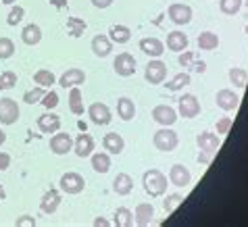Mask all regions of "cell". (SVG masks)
I'll list each match as a JSON object with an SVG mask.
<instances>
[{"mask_svg":"<svg viewBox=\"0 0 248 227\" xmlns=\"http://www.w3.org/2000/svg\"><path fill=\"white\" fill-rule=\"evenodd\" d=\"M142 183H144V190H146L148 196L153 198H158L167 192V177H165L158 169H148L146 173L142 177Z\"/></svg>","mask_w":248,"mask_h":227,"instance_id":"1","label":"cell"},{"mask_svg":"<svg viewBox=\"0 0 248 227\" xmlns=\"http://www.w3.org/2000/svg\"><path fill=\"white\" fill-rule=\"evenodd\" d=\"M153 142H155L156 150H161V152H171V150L177 148V144H180V137H177V134L173 132V129L163 127V129H158V132L155 134Z\"/></svg>","mask_w":248,"mask_h":227,"instance_id":"2","label":"cell"},{"mask_svg":"<svg viewBox=\"0 0 248 227\" xmlns=\"http://www.w3.org/2000/svg\"><path fill=\"white\" fill-rule=\"evenodd\" d=\"M59 188L65 192V194H81L86 188V180L81 177L79 173H75V171H67V173L61 177L59 182Z\"/></svg>","mask_w":248,"mask_h":227,"instance_id":"3","label":"cell"},{"mask_svg":"<svg viewBox=\"0 0 248 227\" xmlns=\"http://www.w3.org/2000/svg\"><path fill=\"white\" fill-rule=\"evenodd\" d=\"M177 111L184 119H194V117L201 113V102L194 94H184L180 100H177Z\"/></svg>","mask_w":248,"mask_h":227,"instance_id":"4","label":"cell"},{"mask_svg":"<svg viewBox=\"0 0 248 227\" xmlns=\"http://www.w3.org/2000/svg\"><path fill=\"white\" fill-rule=\"evenodd\" d=\"M19 105L13 98H2L0 100V123L2 125H13L19 119Z\"/></svg>","mask_w":248,"mask_h":227,"instance_id":"5","label":"cell"},{"mask_svg":"<svg viewBox=\"0 0 248 227\" xmlns=\"http://www.w3.org/2000/svg\"><path fill=\"white\" fill-rule=\"evenodd\" d=\"M113 67H115L117 75H121V77H129V75L136 73V59L129 52H121V54H117Z\"/></svg>","mask_w":248,"mask_h":227,"instance_id":"6","label":"cell"},{"mask_svg":"<svg viewBox=\"0 0 248 227\" xmlns=\"http://www.w3.org/2000/svg\"><path fill=\"white\" fill-rule=\"evenodd\" d=\"M165 75H167V65L163 63V61H150L146 65V71H144V77H146L148 84H163Z\"/></svg>","mask_w":248,"mask_h":227,"instance_id":"7","label":"cell"},{"mask_svg":"<svg viewBox=\"0 0 248 227\" xmlns=\"http://www.w3.org/2000/svg\"><path fill=\"white\" fill-rule=\"evenodd\" d=\"M88 115H90L94 125H108V123H111V108H108L105 102H94V105H90Z\"/></svg>","mask_w":248,"mask_h":227,"instance_id":"8","label":"cell"},{"mask_svg":"<svg viewBox=\"0 0 248 227\" xmlns=\"http://www.w3.org/2000/svg\"><path fill=\"white\" fill-rule=\"evenodd\" d=\"M167 15H169V19L175 25H188L192 21V9L188 4H180V2L171 4L169 11H167Z\"/></svg>","mask_w":248,"mask_h":227,"instance_id":"9","label":"cell"},{"mask_svg":"<svg viewBox=\"0 0 248 227\" xmlns=\"http://www.w3.org/2000/svg\"><path fill=\"white\" fill-rule=\"evenodd\" d=\"M153 117L156 123H161L163 127H171L177 121V113L175 108H171L169 105H158L153 108Z\"/></svg>","mask_w":248,"mask_h":227,"instance_id":"10","label":"cell"},{"mask_svg":"<svg viewBox=\"0 0 248 227\" xmlns=\"http://www.w3.org/2000/svg\"><path fill=\"white\" fill-rule=\"evenodd\" d=\"M169 182L177 185V188H186V185H190V182H192V173L184 165H173V167L169 169Z\"/></svg>","mask_w":248,"mask_h":227,"instance_id":"11","label":"cell"},{"mask_svg":"<svg viewBox=\"0 0 248 227\" xmlns=\"http://www.w3.org/2000/svg\"><path fill=\"white\" fill-rule=\"evenodd\" d=\"M38 127L42 134H57L61 129V117L54 113H44L38 117Z\"/></svg>","mask_w":248,"mask_h":227,"instance_id":"12","label":"cell"},{"mask_svg":"<svg viewBox=\"0 0 248 227\" xmlns=\"http://www.w3.org/2000/svg\"><path fill=\"white\" fill-rule=\"evenodd\" d=\"M50 150L54 154H67L69 150H73V140L69 134H54L50 137Z\"/></svg>","mask_w":248,"mask_h":227,"instance_id":"13","label":"cell"},{"mask_svg":"<svg viewBox=\"0 0 248 227\" xmlns=\"http://www.w3.org/2000/svg\"><path fill=\"white\" fill-rule=\"evenodd\" d=\"M73 150H75V154H78L79 159L90 156L92 150H94V137L90 134H79L78 140L73 142Z\"/></svg>","mask_w":248,"mask_h":227,"instance_id":"14","label":"cell"},{"mask_svg":"<svg viewBox=\"0 0 248 227\" xmlns=\"http://www.w3.org/2000/svg\"><path fill=\"white\" fill-rule=\"evenodd\" d=\"M215 100H217V106L219 108H223V111H233V108L238 106V102H240V96L233 92V90H219L217 96H215Z\"/></svg>","mask_w":248,"mask_h":227,"instance_id":"15","label":"cell"},{"mask_svg":"<svg viewBox=\"0 0 248 227\" xmlns=\"http://www.w3.org/2000/svg\"><path fill=\"white\" fill-rule=\"evenodd\" d=\"M140 50L153 59H158L165 52V44L158 38H142L140 40Z\"/></svg>","mask_w":248,"mask_h":227,"instance_id":"16","label":"cell"},{"mask_svg":"<svg viewBox=\"0 0 248 227\" xmlns=\"http://www.w3.org/2000/svg\"><path fill=\"white\" fill-rule=\"evenodd\" d=\"M61 204V192L50 188L46 192V194L42 196V202H40V209H42V212H46V215H52L54 211L59 209Z\"/></svg>","mask_w":248,"mask_h":227,"instance_id":"17","label":"cell"},{"mask_svg":"<svg viewBox=\"0 0 248 227\" xmlns=\"http://www.w3.org/2000/svg\"><path fill=\"white\" fill-rule=\"evenodd\" d=\"M196 144H198L201 150H204V152H215V150L219 148V144H221V140H219L217 134L202 132V134L196 136Z\"/></svg>","mask_w":248,"mask_h":227,"instance_id":"18","label":"cell"},{"mask_svg":"<svg viewBox=\"0 0 248 227\" xmlns=\"http://www.w3.org/2000/svg\"><path fill=\"white\" fill-rule=\"evenodd\" d=\"M86 81V73L81 71V69H69V71H65L63 75H61L59 84L63 88H73V86H79Z\"/></svg>","mask_w":248,"mask_h":227,"instance_id":"19","label":"cell"},{"mask_svg":"<svg viewBox=\"0 0 248 227\" xmlns=\"http://www.w3.org/2000/svg\"><path fill=\"white\" fill-rule=\"evenodd\" d=\"M102 146H105V150H108L111 154H121L123 148H125V142H123V137L117 132H111L102 137Z\"/></svg>","mask_w":248,"mask_h":227,"instance_id":"20","label":"cell"},{"mask_svg":"<svg viewBox=\"0 0 248 227\" xmlns=\"http://www.w3.org/2000/svg\"><path fill=\"white\" fill-rule=\"evenodd\" d=\"M155 217V206L150 202H140L136 206V212H134V221L138 225H148L150 221H153Z\"/></svg>","mask_w":248,"mask_h":227,"instance_id":"21","label":"cell"},{"mask_svg":"<svg viewBox=\"0 0 248 227\" xmlns=\"http://www.w3.org/2000/svg\"><path fill=\"white\" fill-rule=\"evenodd\" d=\"M92 50L96 57H100V59H105L111 54L113 50V46H111V40H108V36H102V33H98V36H94L92 38Z\"/></svg>","mask_w":248,"mask_h":227,"instance_id":"22","label":"cell"},{"mask_svg":"<svg viewBox=\"0 0 248 227\" xmlns=\"http://www.w3.org/2000/svg\"><path fill=\"white\" fill-rule=\"evenodd\" d=\"M113 190H115L119 196H127L129 192L134 190V180H132V177H129L127 173H117L115 182H113Z\"/></svg>","mask_w":248,"mask_h":227,"instance_id":"23","label":"cell"},{"mask_svg":"<svg viewBox=\"0 0 248 227\" xmlns=\"http://www.w3.org/2000/svg\"><path fill=\"white\" fill-rule=\"evenodd\" d=\"M21 40H23L27 46H36V44H40V40H42V30H40V25H36V23L25 25V27H23V31H21Z\"/></svg>","mask_w":248,"mask_h":227,"instance_id":"24","label":"cell"},{"mask_svg":"<svg viewBox=\"0 0 248 227\" xmlns=\"http://www.w3.org/2000/svg\"><path fill=\"white\" fill-rule=\"evenodd\" d=\"M132 38V30L127 25H113L108 30V40H113L115 44H127Z\"/></svg>","mask_w":248,"mask_h":227,"instance_id":"25","label":"cell"},{"mask_svg":"<svg viewBox=\"0 0 248 227\" xmlns=\"http://www.w3.org/2000/svg\"><path fill=\"white\" fill-rule=\"evenodd\" d=\"M167 48L175 52H184L188 48V36L182 31H171L167 36Z\"/></svg>","mask_w":248,"mask_h":227,"instance_id":"26","label":"cell"},{"mask_svg":"<svg viewBox=\"0 0 248 227\" xmlns=\"http://www.w3.org/2000/svg\"><path fill=\"white\" fill-rule=\"evenodd\" d=\"M69 111L73 115H84V96L78 86H73L69 92Z\"/></svg>","mask_w":248,"mask_h":227,"instance_id":"27","label":"cell"},{"mask_svg":"<svg viewBox=\"0 0 248 227\" xmlns=\"http://www.w3.org/2000/svg\"><path fill=\"white\" fill-rule=\"evenodd\" d=\"M117 113H119V117L123 121H132L136 117V105L132 98H119V102H117Z\"/></svg>","mask_w":248,"mask_h":227,"instance_id":"28","label":"cell"},{"mask_svg":"<svg viewBox=\"0 0 248 227\" xmlns=\"http://www.w3.org/2000/svg\"><path fill=\"white\" fill-rule=\"evenodd\" d=\"M65 27H67V33L71 38H79V36H84L88 23L84 21V19H79V17H69Z\"/></svg>","mask_w":248,"mask_h":227,"instance_id":"29","label":"cell"},{"mask_svg":"<svg viewBox=\"0 0 248 227\" xmlns=\"http://www.w3.org/2000/svg\"><path fill=\"white\" fill-rule=\"evenodd\" d=\"M92 169L96 173H108V169H111V156L107 152L92 154Z\"/></svg>","mask_w":248,"mask_h":227,"instance_id":"30","label":"cell"},{"mask_svg":"<svg viewBox=\"0 0 248 227\" xmlns=\"http://www.w3.org/2000/svg\"><path fill=\"white\" fill-rule=\"evenodd\" d=\"M219 46V36L213 31H202L201 36H198V48L201 50H215Z\"/></svg>","mask_w":248,"mask_h":227,"instance_id":"31","label":"cell"},{"mask_svg":"<svg viewBox=\"0 0 248 227\" xmlns=\"http://www.w3.org/2000/svg\"><path fill=\"white\" fill-rule=\"evenodd\" d=\"M33 81L42 88H50L52 84H57V77H54V73L48 71V69H38V71L33 73Z\"/></svg>","mask_w":248,"mask_h":227,"instance_id":"32","label":"cell"},{"mask_svg":"<svg viewBox=\"0 0 248 227\" xmlns=\"http://www.w3.org/2000/svg\"><path fill=\"white\" fill-rule=\"evenodd\" d=\"M134 223V212L125 209V206H121V209L115 211V225L117 227H129Z\"/></svg>","mask_w":248,"mask_h":227,"instance_id":"33","label":"cell"},{"mask_svg":"<svg viewBox=\"0 0 248 227\" xmlns=\"http://www.w3.org/2000/svg\"><path fill=\"white\" fill-rule=\"evenodd\" d=\"M246 79H248V71H246V69H240V67L230 69V81L236 88H244L246 86Z\"/></svg>","mask_w":248,"mask_h":227,"instance_id":"34","label":"cell"},{"mask_svg":"<svg viewBox=\"0 0 248 227\" xmlns=\"http://www.w3.org/2000/svg\"><path fill=\"white\" fill-rule=\"evenodd\" d=\"M190 84V75L188 73H177L173 79L167 84V90L169 92H177V90H182L184 86H188Z\"/></svg>","mask_w":248,"mask_h":227,"instance_id":"35","label":"cell"},{"mask_svg":"<svg viewBox=\"0 0 248 227\" xmlns=\"http://www.w3.org/2000/svg\"><path fill=\"white\" fill-rule=\"evenodd\" d=\"M219 9L225 15H236L242 9V0H219Z\"/></svg>","mask_w":248,"mask_h":227,"instance_id":"36","label":"cell"},{"mask_svg":"<svg viewBox=\"0 0 248 227\" xmlns=\"http://www.w3.org/2000/svg\"><path fill=\"white\" fill-rule=\"evenodd\" d=\"M15 54V44L11 38H0V61H6Z\"/></svg>","mask_w":248,"mask_h":227,"instance_id":"37","label":"cell"},{"mask_svg":"<svg viewBox=\"0 0 248 227\" xmlns=\"http://www.w3.org/2000/svg\"><path fill=\"white\" fill-rule=\"evenodd\" d=\"M17 84V73L15 71H2L0 73V90H11Z\"/></svg>","mask_w":248,"mask_h":227,"instance_id":"38","label":"cell"},{"mask_svg":"<svg viewBox=\"0 0 248 227\" xmlns=\"http://www.w3.org/2000/svg\"><path fill=\"white\" fill-rule=\"evenodd\" d=\"M44 88L42 86H38V88H33V90H27L25 94H23V100L27 102V105H36V102H40L44 98Z\"/></svg>","mask_w":248,"mask_h":227,"instance_id":"39","label":"cell"},{"mask_svg":"<svg viewBox=\"0 0 248 227\" xmlns=\"http://www.w3.org/2000/svg\"><path fill=\"white\" fill-rule=\"evenodd\" d=\"M23 17H25V9H23V6H13L11 13H9V17H6V23H9V25H17V23L23 21Z\"/></svg>","mask_w":248,"mask_h":227,"instance_id":"40","label":"cell"},{"mask_svg":"<svg viewBox=\"0 0 248 227\" xmlns=\"http://www.w3.org/2000/svg\"><path fill=\"white\" fill-rule=\"evenodd\" d=\"M40 102H42V106H44V108L52 111V108H57V105H59V94L50 90V92H46V94H44V98L40 100Z\"/></svg>","mask_w":248,"mask_h":227,"instance_id":"41","label":"cell"},{"mask_svg":"<svg viewBox=\"0 0 248 227\" xmlns=\"http://www.w3.org/2000/svg\"><path fill=\"white\" fill-rule=\"evenodd\" d=\"M182 202H184V196H180V194H171V196H167V200L163 202V206H165V211H167V212H173Z\"/></svg>","mask_w":248,"mask_h":227,"instance_id":"42","label":"cell"},{"mask_svg":"<svg viewBox=\"0 0 248 227\" xmlns=\"http://www.w3.org/2000/svg\"><path fill=\"white\" fill-rule=\"evenodd\" d=\"M232 125H233V121L230 119V117H223V119H219L217 121V134H227L232 129Z\"/></svg>","mask_w":248,"mask_h":227,"instance_id":"43","label":"cell"},{"mask_svg":"<svg viewBox=\"0 0 248 227\" xmlns=\"http://www.w3.org/2000/svg\"><path fill=\"white\" fill-rule=\"evenodd\" d=\"M192 61H194V54H192L190 50H184V52L180 54V65H182V67H192V65H194Z\"/></svg>","mask_w":248,"mask_h":227,"instance_id":"44","label":"cell"},{"mask_svg":"<svg viewBox=\"0 0 248 227\" xmlns=\"http://www.w3.org/2000/svg\"><path fill=\"white\" fill-rule=\"evenodd\" d=\"M15 225H17V227H33V225H36V219L30 217V215H23V217L17 219Z\"/></svg>","mask_w":248,"mask_h":227,"instance_id":"45","label":"cell"},{"mask_svg":"<svg viewBox=\"0 0 248 227\" xmlns=\"http://www.w3.org/2000/svg\"><path fill=\"white\" fill-rule=\"evenodd\" d=\"M11 167V154L9 152H0V171H6Z\"/></svg>","mask_w":248,"mask_h":227,"instance_id":"46","label":"cell"},{"mask_svg":"<svg viewBox=\"0 0 248 227\" xmlns=\"http://www.w3.org/2000/svg\"><path fill=\"white\" fill-rule=\"evenodd\" d=\"M92 4L96 9H108V6L113 4V0H92Z\"/></svg>","mask_w":248,"mask_h":227,"instance_id":"47","label":"cell"},{"mask_svg":"<svg viewBox=\"0 0 248 227\" xmlns=\"http://www.w3.org/2000/svg\"><path fill=\"white\" fill-rule=\"evenodd\" d=\"M211 154L213 152H204V150H201V154H198V161H201L202 165H209L211 163Z\"/></svg>","mask_w":248,"mask_h":227,"instance_id":"48","label":"cell"},{"mask_svg":"<svg viewBox=\"0 0 248 227\" xmlns=\"http://www.w3.org/2000/svg\"><path fill=\"white\" fill-rule=\"evenodd\" d=\"M192 69H194L196 73H204L206 71V63H204V61H201V63H194V65H192Z\"/></svg>","mask_w":248,"mask_h":227,"instance_id":"49","label":"cell"},{"mask_svg":"<svg viewBox=\"0 0 248 227\" xmlns=\"http://www.w3.org/2000/svg\"><path fill=\"white\" fill-rule=\"evenodd\" d=\"M50 4L57 9H67V0H50Z\"/></svg>","mask_w":248,"mask_h":227,"instance_id":"50","label":"cell"},{"mask_svg":"<svg viewBox=\"0 0 248 227\" xmlns=\"http://www.w3.org/2000/svg\"><path fill=\"white\" fill-rule=\"evenodd\" d=\"M94 225H108V221H107V219H96V221H94Z\"/></svg>","mask_w":248,"mask_h":227,"instance_id":"51","label":"cell"},{"mask_svg":"<svg viewBox=\"0 0 248 227\" xmlns=\"http://www.w3.org/2000/svg\"><path fill=\"white\" fill-rule=\"evenodd\" d=\"M6 142V134L2 132V129H0V146H2V144Z\"/></svg>","mask_w":248,"mask_h":227,"instance_id":"52","label":"cell"},{"mask_svg":"<svg viewBox=\"0 0 248 227\" xmlns=\"http://www.w3.org/2000/svg\"><path fill=\"white\" fill-rule=\"evenodd\" d=\"M4 198H6V192L2 190V185H0V200H4Z\"/></svg>","mask_w":248,"mask_h":227,"instance_id":"53","label":"cell"},{"mask_svg":"<svg viewBox=\"0 0 248 227\" xmlns=\"http://www.w3.org/2000/svg\"><path fill=\"white\" fill-rule=\"evenodd\" d=\"M0 2H2V4H13L15 0H0Z\"/></svg>","mask_w":248,"mask_h":227,"instance_id":"54","label":"cell"},{"mask_svg":"<svg viewBox=\"0 0 248 227\" xmlns=\"http://www.w3.org/2000/svg\"><path fill=\"white\" fill-rule=\"evenodd\" d=\"M246 33H248V25H246Z\"/></svg>","mask_w":248,"mask_h":227,"instance_id":"55","label":"cell"},{"mask_svg":"<svg viewBox=\"0 0 248 227\" xmlns=\"http://www.w3.org/2000/svg\"><path fill=\"white\" fill-rule=\"evenodd\" d=\"M246 6H248V0H246Z\"/></svg>","mask_w":248,"mask_h":227,"instance_id":"56","label":"cell"}]
</instances>
